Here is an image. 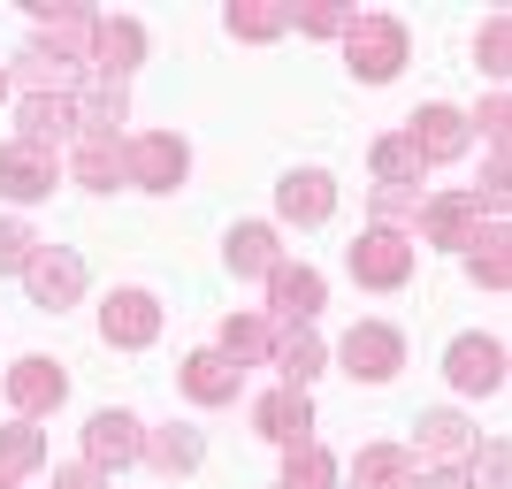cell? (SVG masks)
<instances>
[{
    "mask_svg": "<svg viewBox=\"0 0 512 489\" xmlns=\"http://www.w3.org/2000/svg\"><path fill=\"white\" fill-rule=\"evenodd\" d=\"M0 192L8 199H46L54 192V153H39V146H0Z\"/></svg>",
    "mask_w": 512,
    "mask_h": 489,
    "instance_id": "16",
    "label": "cell"
},
{
    "mask_svg": "<svg viewBox=\"0 0 512 489\" xmlns=\"http://www.w3.org/2000/svg\"><path fill=\"white\" fill-rule=\"evenodd\" d=\"M505 39H512V23L497 16L490 31H482V69H490V77H505Z\"/></svg>",
    "mask_w": 512,
    "mask_h": 489,
    "instance_id": "33",
    "label": "cell"
},
{
    "mask_svg": "<svg viewBox=\"0 0 512 489\" xmlns=\"http://www.w3.org/2000/svg\"><path fill=\"white\" fill-rule=\"evenodd\" d=\"M184 169H192V153H184L176 130H146V138H130V146H123V176H130V184H146V192H176Z\"/></svg>",
    "mask_w": 512,
    "mask_h": 489,
    "instance_id": "2",
    "label": "cell"
},
{
    "mask_svg": "<svg viewBox=\"0 0 512 489\" xmlns=\"http://www.w3.org/2000/svg\"><path fill=\"white\" fill-rule=\"evenodd\" d=\"M406 146L421 161H459L467 153V115L459 107H421V115H406Z\"/></svg>",
    "mask_w": 512,
    "mask_h": 489,
    "instance_id": "8",
    "label": "cell"
},
{
    "mask_svg": "<svg viewBox=\"0 0 512 489\" xmlns=\"http://www.w3.org/2000/svg\"><path fill=\"white\" fill-rule=\"evenodd\" d=\"M482 253H474V276L490 283V291H505L512 283V260H505V222H490V237H474Z\"/></svg>",
    "mask_w": 512,
    "mask_h": 489,
    "instance_id": "29",
    "label": "cell"
},
{
    "mask_svg": "<svg viewBox=\"0 0 512 489\" xmlns=\"http://www.w3.org/2000/svg\"><path fill=\"white\" fill-rule=\"evenodd\" d=\"M69 176L92 184V192H107V184L123 176V146H115V138H77V146H69Z\"/></svg>",
    "mask_w": 512,
    "mask_h": 489,
    "instance_id": "24",
    "label": "cell"
},
{
    "mask_svg": "<svg viewBox=\"0 0 512 489\" xmlns=\"http://www.w3.org/2000/svg\"><path fill=\"white\" fill-rule=\"evenodd\" d=\"M62 390H69V375L54 360H16V367H8V398H16L23 421H31V413H54Z\"/></svg>",
    "mask_w": 512,
    "mask_h": 489,
    "instance_id": "15",
    "label": "cell"
},
{
    "mask_svg": "<svg viewBox=\"0 0 512 489\" xmlns=\"http://www.w3.org/2000/svg\"><path fill=\"white\" fill-rule=\"evenodd\" d=\"M444 375L467 390V398H482V390L505 383V344H497V337H459V344H451V360H444Z\"/></svg>",
    "mask_w": 512,
    "mask_h": 489,
    "instance_id": "10",
    "label": "cell"
},
{
    "mask_svg": "<svg viewBox=\"0 0 512 489\" xmlns=\"http://www.w3.org/2000/svg\"><path fill=\"white\" fill-rule=\"evenodd\" d=\"M54 489H107V482H100V467H62Z\"/></svg>",
    "mask_w": 512,
    "mask_h": 489,
    "instance_id": "36",
    "label": "cell"
},
{
    "mask_svg": "<svg viewBox=\"0 0 512 489\" xmlns=\"http://www.w3.org/2000/svg\"><path fill=\"white\" fill-rule=\"evenodd\" d=\"M0 489H16V482H8V474H0Z\"/></svg>",
    "mask_w": 512,
    "mask_h": 489,
    "instance_id": "38",
    "label": "cell"
},
{
    "mask_svg": "<svg viewBox=\"0 0 512 489\" xmlns=\"http://www.w3.org/2000/svg\"><path fill=\"white\" fill-rule=\"evenodd\" d=\"M39 253V237H31V222H0V276H23V260Z\"/></svg>",
    "mask_w": 512,
    "mask_h": 489,
    "instance_id": "31",
    "label": "cell"
},
{
    "mask_svg": "<svg viewBox=\"0 0 512 489\" xmlns=\"http://www.w3.org/2000/svg\"><path fill=\"white\" fill-rule=\"evenodd\" d=\"M23 283H31L39 306H69V298L85 291V260L69 253V245H39V253L23 260Z\"/></svg>",
    "mask_w": 512,
    "mask_h": 489,
    "instance_id": "5",
    "label": "cell"
},
{
    "mask_svg": "<svg viewBox=\"0 0 512 489\" xmlns=\"http://www.w3.org/2000/svg\"><path fill=\"white\" fill-rule=\"evenodd\" d=\"M421 176H428V161L406 138H383V146H375V192H421Z\"/></svg>",
    "mask_w": 512,
    "mask_h": 489,
    "instance_id": "23",
    "label": "cell"
},
{
    "mask_svg": "<svg viewBox=\"0 0 512 489\" xmlns=\"http://www.w3.org/2000/svg\"><path fill=\"white\" fill-rule=\"evenodd\" d=\"M0 100H8V69H0Z\"/></svg>",
    "mask_w": 512,
    "mask_h": 489,
    "instance_id": "37",
    "label": "cell"
},
{
    "mask_svg": "<svg viewBox=\"0 0 512 489\" xmlns=\"http://www.w3.org/2000/svg\"><path fill=\"white\" fill-rule=\"evenodd\" d=\"M413 444H421L428 459H436V467H459V459H474V428L459 421V413H428ZM421 451H413V459H421Z\"/></svg>",
    "mask_w": 512,
    "mask_h": 489,
    "instance_id": "20",
    "label": "cell"
},
{
    "mask_svg": "<svg viewBox=\"0 0 512 489\" xmlns=\"http://www.w3.org/2000/svg\"><path fill=\"white\" fill-rule=\"evenodd\" d=\"M31 467H46V436L31 421H8L0 428V474L16 482V474H31Z\"/></svg>",
    "mask_w": 512,
    "mask_h": 489,
    "instance_id": "27",
    "label": "cell"
},
{
    "mask_svg": "<svg viewBox=\"0 0 512 489\" xmlns=\"http://www.w3.org/2000/svg\"><path fill=\"white\" fill-rule=\"evenodd\" d=\"M237 383H245V367L222 360V352H192V360H184V390H192L199 405H230Z\"/></svg>",
    "mask_w": 512,
    "mask_h": 489,
    "instance_id": "19",
    "label": "cell"
},
{
    "mask_svg": "<svg viewBox=\"0 0 512 489\" xmlns=\"http://www.w3.org/2000/svg\"><path fill=\"white\" fill-rule=\"evenodd\" d=\"M230 268L237 276H268V268H276V230H268V222H237L230 230Z\"/></svg>",
    "mask_w": 512,
    "mask_h": 489,
    "instance_id": "26",
    "label": "cell"
},
{
    "mask_svg": "<svg viewBox=\"0 0 512 489\" xmlns=\"http://www.w3.org/2000/svg\"><path fill=\"white\" fill-rule=\"evenodd\" d=\"M138 451H146V436H138L130 413H92V421H85V467L107 474V467H130Z\"/></svg>",
    "mask_w": 512,
    "mask_h": 489,
    "instance_id": "12",
    "label": "cell"
},
{
    "mask_svg": "<svg viewBox=\"0 0 512 489\" xmlns=\"http://www.w3.org/2000/svg\"><path fill=\"white\" fill-rule=\"evenodd\" d=\"M16 123H23V146H77V107H69V92H31V100L16 107Z\"/></svg>",
    "mask_w": 512,
    "mask_h": 489,
    "instance_id": "6",
    "label": "cell"
},
{
    "mask_svg": "<svg viewBox=\"0 0 512 489\" xmlns=\"http://www.w3.org/2000/svg\"><path fill=\"white\" fill-rule=\"evenodd\" d=\"M138 54H146V31L130 16H92V69H100L107 85L115 77H130L138 69Z\"/></svg>",
    "mask_w": 512,
    "mask_h": 489,
    "instance_id": "9",
    "label": "cell"
},
{
    "mask_svg": "<svg viewBox=\"0 0 512 489\" xmlns=\"http://www.w3.org/2000/svg\"><path fill=\"white\" fill-rule=\"evenodd\" d=\"M474 482H482V489H505V444H490V451H482V467H474Z\"/></svg>",
    "mask_w": 512,
    "mask_h": 489,
    "instance_id": "34",
    "label": "cell"
},
{
    "mask_svg": "<svg viewBox=\"0 0 512 489\" xmlns=\"http://www.w3.org/2000/svg\"><path fill=\"white\" fill-rule=\"evenodd\" d=\"M230 31L237 39H283V31H291V8H230Z\"/></svg>",
    "mask_w": 512,
    "mask_h": 489,
    "instance_id": "30",
    "label": "cell"
},
{
    "mask_svg": "<svg viewBox=\"0 0 512 489\" xmlns=\"http://www.w3.org/2000/svg\"><path fill=\"white\" fill-rule=\"evenodd\" d=\"M352 276H360L367 291H398V283L413 276V245H406V230H367L360 245H352Z\"/></svg>",
    "mask_w": 512,
    "mask_h": 489,
    "instance_id": "3",
    "label": "cell"
},
{
    "mask_svg": "<svg viewBox=\"0 0 512 489\" xmlns=\"http://www.w3.org/2000/svg\"><path fill=\"white\" fill-rule=\"evenodd\" d=\"M314 314H321V276L276 260V268H268V321H276V329H306Z\"/></svg>",
    "mask_w": 512,
    "mask_h": 489,
    "instance_id": "4",
    "label": "cell"
},
{
    "mask_svg": "<svg viewBox=\"0 0 512 489\" xmlns=\"http://www.w3.org/2000/svg\"><path fill=\"white\" fill-rule=\"evenodd\" d=\"M413 474H421V459L406 444H367L352 459V489H413Z\"/></svg>",
    "mask_w": 512,
    "mask_h": 489,
    "instance_id": "17",
    "label": "cell"
},
{
    "mask_svg": "<svg viewBox=\"0 0 512 489\" xmlns=\"http://www.w3.org/2000/svg\"><path fill=\"white\" fill-rule=\"evenodd\" d=\"M276 367H283V383L291 390H306L321 375V344H314V329H276Z\"/></svg>",
    "mask_w": 512,
    "mask_h": 489,
    "instance_id": "25",
    "label": "cell"
},
{
    "mask_svg": "<svg viewBox=\"0 0 512 489\" xmlns=\"http://www.w3.org/2000/svg\"><path fill=\"white\" fill-rule=\"evenodd\" d=\"M276 207H283V222H329L337 184H329L321 169H299V176H283V184H276Z\"/></svg>",
    "mask_w": 512,
    "mask_h": 489,
    "instance_id": "18",
    "label": "cell"
},
{
    "mask_svg": "<svg viewBox=\"0 0 512 489\" xmlns=\"http://www.w3.org/2000/svg\"><path fill=\"white\" fill-rule=\"evenodd\" d=\"M299 31H314V39H344V31H352V16H344V8H299Z\"/></svg>",
    "mask_w": 512,
    "mask_h": 489,
    "instance_id": "32",
    "label": "cell"
},
{
    "mask_svg": "<svg viewBox=\"0 0 512 489\" xmlns=\"http://www.w3.org/2000/svg\"><path fill=\"white\" fill-rule=\"evenodd\" d=\"M398 360H406V344H398V329H383V321H360V329L344 337V367L367 375V383H390Z\"/></svg>",
    "mask_w": 512,
    "mask_h": 489,
    "instance_id": "11",
    "label": "cell"
},
{
    "mask_svg": "<svg viewBox=\"0 0 512 489\" xmlns=\"http://www.w3.org/2000/svg\"><path fill=\"white\" fill-rule=\"evenodd\" d=\"M337 482V459L321 444H291V467H283V489H329Z\"/></svg>",
    "mask_w": 512,
    "mask_h": 489,
    "instance_id": "28",
    "label": "cell"
},
{
    "mask_svg": "<svg viewBox=\"0 0 512 489\" xmlns=\"http://www.w3.org/2000/svg\"><path fill=\"white\" fill-rule=\"evenodd\" d=\"M344 54H352V69H360L367 85H383V77H398V62H406V23H390V16H352Z\"/></svg>",
    "mask_w": 512,
    "mask_h": 489,
    "instance_id": "1",
    "label": "cell"
},
{
    "mask_svg": "<svg viewBox=\"0 0 512 489\" xmlns=\"http://www.w3.org/2000/svg\"><path fill=\"white\" fill-rule=\"evenodd\" d=\"M421 230L436 237V245H474V237H482V192L421 199Z\"/></svg>",
    "mask_w": 512,
    "mask_h": 489,
    "instance_id": "13",
    "label": "cell"
},
{
    "mask_svg": "<svg viewBox=\"0 0 512 489\" xmlns=\"http://www.w3.org/2000/svg\"><path fill=\"white\" fill-rule=\"evenodd\" d=\"M253 421H260V436H268V444H314V405H306V390H268V398L253 405Z\"/></svg>",
    "mask_w": 512,
    "mask_h": 489,
    "instance_id": "7",
    "label": "cell"
},
{
    "mask_svg": "<svg viewBox=\"0 0 512 489\" xmlns=\"http://www.w3.org/2000/svg\"><path fill=\"white\" fill-rule=\"evenodd\" d=\"M413 489H467V474L459 467H428V474H413Z\"/></svg>",
    "mask_w": 512,
    "mask_h": 489,
    "instance_id": "35",
    "label": "cell"
},
{
    "mask_svg": "<svg viewBox=\"0 0 512 489\" xmlns=\"http://www.w3.org/2000/svg\"><path fill=\"white\" fill-rule=\"evenodd\" d=\"M222 360H276V321L268 314H230L222 321Z\"/></svg>",
    "mask_w": 512,
    "mask_h": 489,
    "instance_id": "21",
    "label": "cell"
},
{
    "mask_svg": "<svg viewBox=\"0 0 512 489\" xmlns=\"http://www.w3.org/2000/svg\"><path fill=\"white\" fill-rule=\"evenodd\" d=\"M138 459H153L161 474H192L199 459H207V436H199V428H153Z\"/></svg>",
    "mask_w": 512,
    "mask_h": 489,
    "instance_id": "22",
    "label": "cell"
},
{
    "mask_svg": "<svg viewBox=\"0 0 512 489\" xmlns=\"http://www.w3.org/2000/svg\"><path fill=\"white\" fill-rule=\"evenodd\" d=\"M100 329H107V344H153L161 337V306L146 291H115L100 306Z\"/></svg>",
    "mask_w": 512,
    "mask_h": 489,
    "instance_id": "14",
    "label": "cell"
}]
</instances>
